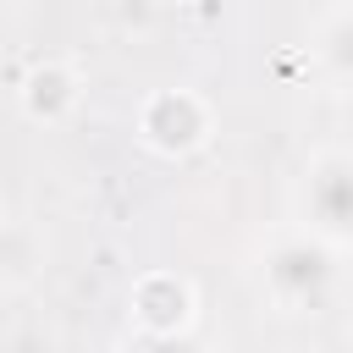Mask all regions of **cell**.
Returning a JSON list of instances; mask_svg holds the SVG:
<instances>
[{"label":"cell","mask_w":353,"mask_h":353,"mask_svg":"<svg viewBox=\"0 0 353 353\" xmlns=\"http://www.w3.org/2000/svg\"><path fill=\"white\" fill-rule=\"evenodd\" d=\"M259 292L281 314H320L336 292V248L314 232H281L259 254Z\"/></svg>","instance_id":"6da1fadb"},{"label":"cell","mask_w":353,"mask_h":353,"mask_svg":"<svg viewBox=\"0 0 353 353\" xmlns=\"http://www.w3.org/2000/svg\"><path fill=\"white\" fill-rule=\"evenodd\" d=\"M298 215H303V232H314L336 254L353 248V149L309 154L298 182Z\"/></svg>","instance_id":"7a4b0ae2"},{"label":"cell","mask_w":353,"mask_h":353,"mask_svg":"<svg viewBox=\"0 0 353 353\" xmlns=\"http://www.w3.org/2000/svg\"><path fill=\"white\" fill-rule=\"evenodd\" d=\"M210 99L193 94V88H154L138 99V116H132V132L149 154L160 160H182L193 149L210 143Z\"/></svg>","instance_id":"3957f363"},{"label":"cell","mask_w":353,"mask_h":353,"mask_svg":"<svg viewBox=\"0 0 353 353\" xmlns=\"http://www.w3.org/2000/svg\"><path fill=\"white\" fill-rule=\"evenodd\" d=\"M127 314H132V331H193L199 292H193V281L176 276V270H149V276L132 281Z\"/></svg>","instance_id":"277c9868"},{"label":"cell","mask_w":353,"mask_h":353,"mask_svg":"<svg viewBox=\"0 0 353 353\" xmlns=\"http://www.w3.org/2000/svg\"><path fill=\"white\" fill-rule=\"evenodd\" d=\"M17 105H22L28 121L55 127V121H66V116L83 105V77H77L66 61H39V66H28V77L17 83Z\"/></svg>","instance_id":"5b68a950"},{"label":"cell","mask_w":353,"mask_h":353,"mask_svg":"<svg viewBox=\"0 0 353 353\" xmlns=\"http://www.w3.org/2000/svg\"><path fill=\"white\" fill-rule=\"evenodd\" d=\"M309 55H314V72H320L325 83H336V88L353 94V6H336V11L314 28Z\"/></svg>","instance_id":"8992f818"},{"label":"cell","mask_w":353,"mask_h":353,"mask_svg":"<svg viewBox=\"0 0 353 353\" xmlns=\"http://www.w3.org/2000/svg\"><path fill=\"white\" fill-rule=\"evenodd\" d=\"M121 353H204V347L193 342V331H132Z\"/></svg>","instance_id":"52a82bcc"},{"label":"cell","mask_w":353,"mask_h":353,"mask_svg":"<svg viewBox=\"0 0 353 353\" xmlns=\"http://www.w3.org/2000/svg\"><path fill=\"white\" fill-rule=\"evenodd\" d=\"M6 243H11V226H6V210H0V259H6Z\"/></svg>","instance_id":"ba28073f"},{"label":"cell","mask_w":353,"mask_h":353,"mask_svg":"<svg viewBox=\"0 0 353 353\" xmlns=\"http://www.w3.org/2000/svg\"><path fill=\"white\" fill-rule=\"evenodd\" d=\"M336 6H353V0H336Z\"/></svg>","instance_id":"9c48e42d"}]
</instances>
